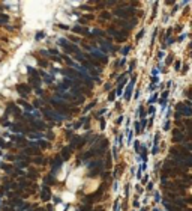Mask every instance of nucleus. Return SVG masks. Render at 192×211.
Returning a JSON list of instances; mask_svg holds the SVG:
<instances>
[{"mask_svg":"<svg viewBox=\"0 0 192 211\" xmlns=\"http://www.w3.org/2000/svg\"><path fill=\"white\" fill-rule=\"evenodd\" d=\"M26 62H27V65H30V66H36V60L33 59V57H26Z\"/></svg>","mask_w":192,"mask_h":211,"instance_id":"0eeeda50","label":"nucleus"},{"mask_svg":"<svg viewBox=\"0 0 192 211\" xmlns=\"http://www.w3.org/2000/svg\"><path fill=\"white\" fill-rule=\"evenodd\" d=\"M56 17H57V20H60V21H62L63 24H71V23H72V20H74L72 17H68V15H66L63 11H57Z\"/></svg>","mask_w":192,"mask_h":211,"instance_id":"f03ea898","label":"nucleus"},{"mask_svg":"<svg viewBox=\"0 0 192 211\" xmlns=\"http://www.w3.org/2000/svg\"><path fill=\"white\" fill-rule=\"evenodd\" d=\"M17 83V77L15 75H11V77L6 80V86H12V84H15Z\"/></svg>","mask_w":192,"mask_h":211,"instance_id":"39448f33","label":"nucleus"},{"mask_svg":"<svg viewBox=\"0 0 192 211\" xmlns=\"http://www.w3.org/2000/svg\"><path fill=\"white\" fill-rule=\"evenodd\" d=\"M66 176H68V164H65L62 167V172L59 174V180H65Z\"/></svg>","mask_w":192,"mask_h":211,"instance_id":"20e7f679","label":"nucleus"},{"mask_svg":"<svg viewBox=\"0 0 192 211\" xmlns=\"http://www.w3.org/2000/svg\"><path fill=\"white\" fill-rule=\"evenodd\" d=\"M3 95H6V96H12V95H14V98H17V94H15V92H12V90H9V89H3Z\"/></svg>","mask_w":192,"mask_h":211,"instance_id":"423d86ee","label":"nucleus"},{"mask_svg":"<svg viewBox=\"0 0 192 211\" xmlns=\"http://www.w3.org/2000/svg\"><path fill=\"white\" fill-rule=\"evenodd\" d=\"M26 71H27V66H26V65H20V72L26 74Z\"/></svg>","mask_w":192,"mask_h":211,"instance_id":"1a4fd4ad","label":"nucleus"},{"mask_svg":"<svg viewBox=\"0 0 192 211\" xmlns=\"http://www.w3.org/2000/svg\"><path fill=\"white\" fill-rule=\"evenodd\" d=\"M83 172H84V167H80L77 170H74L69 176H68V188L69 190H77L78 187L83 184Z\"/></svg>","mask_w":192,"mask_h":211,"instance_id":"f257e3e1","label":"nucleus"},{"mask_svg":"<svg viewBox=\"0 0 192 211\" xmlns=\"http://www.w3.org/2000/svg\"><path fill=\"white\" fill-rule=\"evenodd\" d=\"M68 211H77V210H75V208H69Z\"/></svg>","mask_w":192,"mask_h":211,"instance_id":"9b49d317","label":"nucleus"},{"mask_svg":"<svg viewBox=\"0 0 192 211\" xmlns=\"http://www.w3.org/2000/svg\"><path fill=\"white\" fill-rule=\"evenodd\" d=\"M2 113H3V106L0 104V116H2Z\"/></svg>","mask_w":192,"mask_h":211,"instance_id":"9d476101","label":"nucleus"},{"mask_svg":"<svg viewBox=\"0 0 192 211\" xmlns=\"http://www.w3.org/2000/svg\"><path fill=\"white\" fill-rule=\"evenodd\" d=\"M62 199H63L65 202H74V201H75V194L72 192H63L62 193Z\"/></svg>","mask_w":192,"mask_h":211,"instance_id":"7ed1b4c3","label":"nucleus"},{"mask_svg":"<svg viewBox=\"0 0 192 211\" xmlns=\"http://www.w3.org/2000/svg\"><path fill=\"white\" fill-rule=\"evenodd\" d=\"M56 211H65V205H63V204H59L57 207H56Z\"/></svg>","mask_w":192,"mask_h":211,"instance_id":"6e6552de","label":"nucleus"}]
</instances>
